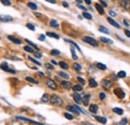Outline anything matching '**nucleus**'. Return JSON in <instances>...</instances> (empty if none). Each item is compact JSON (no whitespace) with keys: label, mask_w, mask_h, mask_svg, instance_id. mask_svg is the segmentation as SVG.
<instances>
[{"label":"nucleus","mask_w":130,"mask_h":125,"mask_svg":"<svg viewBox=\"0 0 130 125\" xmlns=\"http://www.w3.org/2000/svg\"><path fill=\"white\" fill-rule=\"evenodd\" d=\"M107 21H108V22H109V23H110L112 26L116 27V28H118V29H120V27H121V26H120V25H119V24H118V23H117V22L114 20L113 18H111V17H108V18H107Z\"/></svg>","instance_id":"10"},{"label":"nucleus","mask_w":130,"mask_h":125,"mask_svg":"<svg viewBox=\"0 0 130 125\" xmlns=\"http://www.w3.org/2000/svg\"><path fill=\"white\" fill-rule=\"evenodd\" d=\"M112 110H113L114 113H116V114H118V115H122V114H123V109H121V108H118V107H114Z\"/></svg>","instance_id":"20"},{"label":"nucleus","mask_w":130,"mask_h":125,"mask_svg":"<svg viewBox=\"0 0 130 125\" xmlns=\"http://www.w3.org/2000/svg\"><path fill=\"white\" fill-rule=\"evenodd\" d=\"M76 2L78 3V5H80V4H81V3L83 2V1H81V0H78V1H76Z\"/></svg>","instance_id":"59"},{"label":"nucleus","mask_w":130,"mask_h":125,"mask_svg":"<svg viewBox=\"0 0 130 125\" xmlns=\"http://www.w3.org/2000/svg\"><path fill=\"white\" fill-rule=\"evenodd\" d=\"M70 51H71V54H72V58H73L74 60L78 59V56L76 55V52H75V49H74V47H71V48H70Z\"/></svg>","instance_id":"23"},{"label":"nucleus","mask_w":130,"mask_h":125,"mask_svg":"<svg viewBox=\"0 0 130 125\" xmlns=\"http://www.w3.org/2000/svg\"><path fill=\"white\" fill-rule=\"evenodd\" d=\"M46 84H47V86H48L49 88H51V89H54V90L57 89L56 83L53 80H51V79H46Z\"/></svg>","instance_id":"8"},{"label":"nucleus","mask_w":130,"mask_h":125,"mask_svg":"<svg viewBox=\"0 0 130 125\" xmlns=\"http://www.w3.org/2000/svg\"><path fill=\"white\" fill-rule=\"evenodd\" d=\"M105 97H106V94L104 93V92H100V93H99V98H100L101 100H104Z\"/></svg>","instance_id":"45"},{"label":"nucleus","mask_w":130,"mask_h":125,"mask_svg":"<svg viewBox=\"0 0 130 125\" xmlns=\"http://www.w3.org/2000/svg\"><path fill=\"white\" fill-rule=\"evenodd\" d=\"M28 7L31 8L32 10H36V9H37V5H36L35 3H33V2H29V3H28Z\"/></svg>","instance_id":"37"},{"label":"nucleus","mask_w":130,"mask_h":125,"mask_svg":"<svg viewBox=\"0 0 130 125\" xmlns=\"http://www.w3.org/2000/svg\"><path fill=\"white\" fill-rule=\"evenodd\" d=\"M64 116H65V118H67V119H69V120H72V119H73V115H71V114L68 113V112H65Z\"/></svg>","instance_id":"40"},{"label":"nucleus","mask_w":130,"mask_h":125,"mask_svg":"<svg viewBox=\"0 0 130 125\" xmlns=\"http://www.w3.org/2000/svg\"><path fill=\"white\" fill-rule=\"evenodd\" d=\"M123 23H124L127 27H129V23H128V21H127V20H123Z\"/></svg>","instance_id":"52"},{"label":"nucleus","mask_w":130,"mask_h":125,"mask_svg":"<svg viewBox=\"0 0 130 125\" xmlns=\"http://www.w3.org/2000/svg\"><path fill=\"white\" fill-rule=\"evenodd\" d=\"M47 2H49V3H53V4H54V3H56V1H55V0H47Z\"/></svg>","instance_id":"54"},{"label":"nucleus","mask_w":130,"mask_h":125,"mask_svg":"<svg viewBox=\"0 0 130 125\" xmlns=\"http://www.w3.org/2000/svg\"><path fill=\"white\" fill-rule=\"evenodd\" d=\"M49 100H50V97H49L48 94H43L42 95V97H41V101L42 102H48Z\"/></svg>","instance_id":"21"},{"label":"nucleus","mask_w":130,"mask_h":125,"mask_svg":"<svg viewBox=\"0 0 130 125\" xmlns=\"http://www.w3.org/2000/svg\"><path fill=\"white\" fill-rule=\"evenodd\" d=\"M34 14H35V15H36V16H39V17H40V16H41V15H40V14H39V13H36V12H35V13H34Z\"/></svg>","instance_id":"60"},{"label":"nucleus","mask_w":130,"mask_h":125,"mask_svg":"<svg viewBox=\"0 0 130 125\" xmlns=\"http://www.w3.org/2000/svg\"><path fill=\"white\" fill-rule=\"evenodd\" d=\"M89 85H90V87H97L98 83L95 81V79L91 78L89 80Z\"/></svg>","instance_id":"25"},{"label":"nucleus","mask_w":130,"mask_h":125,"mask_svg":"<svg viewBox=\"0 0 130 125\" xmlns=\"http://www.w3.org/2000/svg\"><path fill=\"white\" fill-rule=\"evenodd\" d=\"M96 66H97L98 69H101V70H105L107 67H106V65L105 64H103V63H97L96 64Z\"/></svg>","instance_id":"32"},{"label":"nucleus","mask_w":130,"mask_h":125,"mask_svg":"<svg viewBox=\"0 0 130 125\" xmlns=\"http://www.w3.org/2000/svg\"><path fill=\"white\" fill-rule=\"evenodd\" d=\"M17 119L19 120H22V121H26V122H29L31 124H35V125H44L43 123H40V122H37V121H34V120H31V119H28V118H25V117H21V116H17Z\"/></svg>","instance_id":"4"},{"label":"nucleus","mask_w":130,"mask_h":125,"mask_svg":"<svg viewBox=\"0 0 130 125\" xmlns=\"http://www.w3.org/2000/svg\"><path fill=\"white\" fill-rule=\"evenodd\" d=\"M34 55H35L37 58H41V57H42V54H41L40 52H38V51H35V52H34Z\"/></svg>","instance_id":"46"},{"label":"nucleus","mask_w":130,"mask_h":125,"mask_svg":"<svg viewBox=\"0 0 130 125\" xmlns=\"http://www.w3.org/2000/svg\"><path fill=\"white\" fill-rule=\"evenodd\" d=\"M38 74H39L40 76H44V73H43V72H38Z\"/></svg>","instance_id":"58"},{"label":"nucleus","mask_w":130,"mask_h":125,"mask_svg":"<svg viewBox=\"0 0 130 125\" xmlns=\"http://www.w3.org/2000/svg\"><path fill=\"white\" fill-rule=\"evenodd\" d=\"M8 39L9 40H11L13 43H15V44H20L21 43V41H20V39H17V38H15V37H13V36H8Z\"/></svg>","instance_id":"19"},{"label":"nucleus","mask_w":130,"mask_h":125,"mask_svg":"<svg viewBox=\"0 0 130 125\" xmlns=\"http://www.w3.org/2000/svg\"><path fill=\"white\" fill-rule=\"evenodd\" d=\"M1 3L3 5H6V6H10L11 5V1H9V0H2Z\"/></svg>","instance_id":"41"},{"label":"nucleus","mask_w":130,"mask_h":125,"mask_svg":"<svg viewBox=\"0 0 130 125\" xmlns=\"http://www.w3.org/2000/svg\"><path fill=\"white\" fill-rule=\"evenodd\" d=\"M101 85L104 89H109L111 86H112V82L109 80V79H103L101 81Z\"/></svg>","instance_id":"3"},{"label":"nucleus","mask_w":130,"mask_h":125,"mask_svg":"<svg viewBox=\"0 0 130 125\" xmlns=\"http://www.w3.org/2000/svg\"><path fill=\"white\" fill-rule=\"evenodd\" d=\"M66 109L68 110V111H70V112H72V113H74V114H76V115H78V114L80 113V111L77 109L76 105H75V106H73V105H68V106H66Z\"/></svg>","instance_id":"6"},{"label":"nucleus","mask_w":130,"mask_h":125,"mask_svg":"<svg viewBox=\"0 0 130 125\" xmlns=\"http://www.w3.org/2000/svg\"><path fill=\"white\" fill-rule=\"evenodd\" d=\"M26 81H28V82H30V83H33V84H38V81L37 80H35L34 78L32 77H29V76H27L26 78H25Z\"/></svg>","instance_id":"27"},{"label":"nucleus","mask_w":130,"mask_h":125,"mask_svg":"<svg viewBox=\"0 0 130 125\" xmlns=\"http://www.w3.org/2000/svg\"><path fill=\"white\" fill-rule=\"evenodd\" d=\"M0 68L2 69V70H5V71H7V72H10V73H15V70H12V69H10L9 68V66H8V64L6 62L2 63L1 65H0Z\"/></svg>","instance_id":"7"},{"label":"nucleus","mask_w":130,"mask_h":125,"mask_svg":"<svg viewBox=\"0 0 130 125\" xmlns=\"http://www.w3.org/2000/svg\"><path fill=\"white\" fill-rule=\"evenodd\" d=\"M95 8L97 9V11L99 12V14H101V15H103L104 14V10H103V7L100 5V4H95Z\"/></svg>","instance_id":"18"},{"label":"nucleus","mask_w":130,"mask_h":125,"mask_svg":"<svg viewBox=\"0 0 130 125\" xmlns=\"http://www.w3.org/2000/svg\"><path fill=\"white\" fill-rule=\"evenodd\" d=\"M72 88H73V90H74L75 92H79V91H81V90H82V86H81V85H79V84L74 85Z\"/></svg>","instance_id":"29"},{"label":"nucleus","mask_w":130,"mask_h":125,"mask_svg":"<svg viewBox=\"0 0 130 125\" xmlns=\"http://www.w3.org/2000/svg\"><path fill=\"white\" fill-rule=\"evenodd\" d=\"M77 80H78V81L80 82V84H81V85H85V80L82 78V77L78 76V77H77Z\"/></svg>","instance_id":"44"},{"label":"nucleus","mask_w":130,"mask_h":125,"mask_svg":"<svg viewBox=\"0 0 130 125\" xmlns=\"http://www.w3.org/2000/svg\"><path fill=\"white\" fill-rule=\"evenodd\" d=\"M89 111H90L91 113H96L98 111V106L96 104H91V105L89 106Z\"/></svg>","instance_id":"14"},{"label":"nucleus","mask_w":130,"mask_h":125,"mask_svg":"<svg viewBox=\"0 0 130 125\" xmlns=\"http://www.w3.org/2000/svg\"><path fill=\"white\" fill-rule=\"evenodd\" d=\"M11 59H13V60H20V58H17V57H11Z\"/></svg>","instance_id":"57"},{"label":"nucleus","mask_w":130,"mask_h":125,"mask_svg":"<svg viewBox=\"0 0 130 125\" xmlns=\"http://www.w3.org/2000/svg\"><path fill=\"white\" fill-rule=\"evenodd\" d=\"M63 6H64V7H68V6H69V5H68V3H66V2H63Z\"/></svg>","instance_id":"56"},{"label":"nucleus","mask_w":130,"mask_h":125,"mask_svg":"<svg viewBox=\"0 0 130 125\" xmlns=\"http://www.w3.org/2000/svg\"><path fill=\"white\" fill-rule=\"evenodd\" d=\"M25 41H26L30 46L32 47V48H35V49H37V50H38V46H37L36 44H34L32 41H30V40H28V39H25Z\"/></svg>","instance_id":"35"},{"label":"nucleus","mask_w":130,"mask_h":125,"mask_svg":"<svg viewBox=\"0 0 130 125\" xmlns=\"http://www.w3.org/2000/svg\"><path fill=\"white\" fill-rule=\"evenodd\" d=\"M120 2V4H121V6L123 7V8H125V9H129L130 8V1L128 0H121V1H119Z\"/></svg>","instance_id":"12"},{"label":"nucleus","mask_w":130,"mask_h":125,"mask_svg":"<svg viewBox=\"0 0 130 125\" xmlns=\"http://www.w3.org/2000/svg\"><path fill=\"white\" fill-rule=\"evenodd\" d=\"M84 2H86V4H88V5H90V4H91V1H90V0H85Z\"/></svg>","instance_id":"55"},{"label":"nucleus","mask_w":130,"mask_h":125,"mask_svg":"<svg viewBox=\"0 0 130 125\" xmlns=\"http://www.w3.org/2000/svg\"><path fill=\"white\" fill-rule=\"evenodd\" d=\"M39 40L44 41V40H45V36H44V35H40V36H39Z\"/></svg>","instance_id":"50"},{"label":"nucleus","mask_w":130,"mask_h":125,"mask_svg":"<svg viewBox=\"0 0 130 125\" xmlns=\"http://www.w3.org/2000/svg\"><path fill=\"white\" fill-rule=\"evenodd\" d=\"M100 2H101V4H102L104 7H106V6H107V3H106V1H103V0H102V1H100Z\"/></svg>","instance_id":"51"},{"label":"nucleus","mask_w":130,"mask_h":125,"mask_svg":"<svg viewBox=\"0 0 130 125\" xmlns=\"http://www.w3.org/2000/svg\"><path fill=\"white\" fill-rule=\"evenodd\" d=\"M95 119L99 121V122H101L102 124H106V122H107V119L105 118V117H101V116H95Z\"/></svg>","instance_id":"17"},{"label":"nucleus","mask_w":130,"mask_h":125,"mask_svg":"<svg viewBox=\"0 0 130 125\" xmlns=\"http://www.w3.org/2000/svg\"><path fill=\"white\" fill-rule=\"evenodd\" d=\"M26 26H27V28H28V29H30V30H32V31L35 30V27L33 26L31 23H27V24H26Z\"/></svg>","instance_id":"43"},{"label":"nucleus","mask_w":130,"mask_h":125,"mask_svg":"<svg viewBox=\"0 0 130 125\" xmlns=\"http://www.w3.org/2000/svg\"><path fill=\"white\" fill-rule=\"evenodd\" d=\"M46 35L49 36V37H53V38H55V39H59V35H57V34L54 33V32H47Z\"/></svg>","instance_id":"24"},{"label":"nucleus","mask_w":130,"mask_h":125,"mask_svg":"<svg viewBox=\"0 0 130 125\" xmlns=\"http://www.w3.org/2000/svg\"><path fill=\"white\" fill-rule=\"evenodd\" d=\"M49 101L51 102V104L56 105V106H62V105H63L62 99H61L58 95H55V94H53V95L50 96V100H49Z\"/></svg>","instance_id":"1"},{"label":"nucleus","mask_w":130,"mask_h":125,"mask_svg":"<svg viewBox=\"0 0 130 125\" xmlns=\"http://www.w3.org/2000/svg\"><path fill=\"white\" fill-rule=\"evenodd\" d=\"M82 40H83L84 42H86V43H88V44L92 45V46H98L97 41H96L94 38H92V37L85 36V37H83V38H82Z\"/></svg>","instance_id":"2"},{"label":"nucleus","mask_w":130,"mask_h":125,"mask_svg":"<svg viewBox=\"0 0 130 125\" xmlns=\"http://www.w3.org/2000/svg\"><path fill=\"white\" fill-rule=\"evenodd\" d=\"M60 83H61V85H62L64 88H66V89H69V88L71 87V83H70L69 81H65V80H63V81H61Z\"/></svg>","instance_id":"16"},{"label":"nucleus","mask_w":130,"mask_h":125,"mask_svg":"<svg viewBox=\"0 0 130 125\" xmlns=\"http://www.w3.org/2000/svg\"><path fill=\"white\" fill-rule=\"evenodd\" d=\"M100 40L104 43H107V44H112L113 43L112 39H109V38H106V37H100Z\"/></svg>","instance_id":"15"},{"label":"nucleus","mask_w":130,"mask_h":125,"mask_svg":"<svg viewBox=\"0 0 130 125\" xmlns=\"http://www.w3.org/2000/svg\"><path fill=\"white\" fill-rule=\"evenodd\" d=\"M24 50L26 52H29V53H34V50H33V48L31 46H25L24 47Z\"/></svg>","instance_id":"39"},{"label":"nucleus","mask_w":130,"mask_h":125,"mask_svg":"<svg viewBox=\"0 0 130 125\" xmlns=\"http://www.w3.org/2000/svg\"><path fill=\"white\" fill-rule=\"evenodd\" d=\"M83 17H85V18H86V19H88V20H91V19H92V15H91L90 13L86 12V11H84V12H83Z\"/></svg>","instance_id":"36"},{"label":"nucleus","mask_w":130,"mask_h":125,"mask_svg":"<svg viewBox=\"0 0 130 125\" xmlns=\"http://www.w3.org/2000/svg\"><path fill=\"white\" fill-rule=\"evenodd\" d=\"M65 41H66V42H69L70 44H72V45H73V46L75 47V48H77V50H79V51L81 52V50H80V47L78 46V45H77V44H76L75 42H73L72 40H68V39H65Z\"/></svg>","instance_id":"30"},{"label":"nucleus","mask_w":130,"mask_h":125,"mask_svg":"<svg viewBox=\"0 0 130 125\" xmlns=\"http://www.w3.org/2000/svg\"><path fill=\"white\" fill-rule=\"evenodd\" d=\"M50 26L53 27V28H57V27L59 26V24H58V22H57L55 19H53V20L50 21Z\"/></svg>","instance_id":"22"},{"label":"nucleus","mask_w":130,"mask_h":125,"mask_svg":"<svg viewBox=\"0 0 130 125\" xmlns=\"http://www.w3.org/2000/svg\"><path fill=\"white\" fill-rule=\"evenodd\" d=\"M124 34H125L127 37H129V38H130V30H128V29H125V30H124Z\"/></svg>","instance_id":"49"},{"label":"nucleus","mask_w":130,"mask_h":125,"mask_svg":"<svg viewBox=\"0 0 130 125\" xmlns=\"http://www.w3.org/2000/svg\"><path fill=\"white\" fill-rule=\"evenodd\" d=\"M59 76H61V77H63V78H65V79H69V75L67 74V73H65V72H63V71H60L59 73Z\"/></svg>","instance_id":"38"},{"label":"nucleus","mask_w":130,"mask_h":125,"mask_svg":"<svg viewBox=\"0 0 130 125\" xmlns=\"http://www.w3.org/2000/svg\"><path fill=\"white\" fill-rule=\"evenodd\" d=\"M120 125H126L127 124V119L126 118H123L121 121H120V123H119Z\"/></svg>","instance_id":"47"},{"label":"nucleus","mask_w":130,"mask_h":125,"mask_svg":"<svg viewBox=\"0 0 130 125\" xmlns=\"http://www.w3.org/2000/svg\"><path fill=\"white\" fill-rule=\"evenodd\" d=\"M109 13H110V15H111V16L116 15V14H115V12H114V11H112V10H110V11H109Z\"/></svg>","instance_id":"53"},{"label":"nucleus","mask_w":130,"mask_h":125,"mask_svg":"<svg viewBox=\"0 0 130 125\" xmlns=\"http://www.w3.org/2000/svg\"><path fill=\"white\" fill-rule=\"evenodd\" d=\"M59 66L62 68V69H68L69 68V66H68V64L64 61H61V62H59Z\"/></svg>","instance_id":"31"},{"label":"nucleus","mask_w":130,"mask_h":125,"mask_svg":"<svg viewBox=\"0 0 130 125\" xmlns=\"http://www.w3.org/2000/svg\"><path fill=\"white\" fill-rule=\"evenodd\" d=\"M89 100H90V95L89 94H84L82 97V102L84 105H88L89 104Z\"/></svg>","instance_id":"11"},{"label":"nucleus","mask_w":130,"mask_h":125,"mask_svg":"<svg viewBox=\"0 0 130 125\" xmlns=\"http://www.w3.org/2000/svg\"><path fill=\"white\" fill-rule=\"evenodd\" d=\"M117 77H119V78H125L126 77V72L125 71H119L118 73H117Z\"/></svg>","instance_id":"28"},{"label":"nucleus","mask_w":130,"mask_h":125,"mask_svg":"<svg viewBox=\"0 0 130 125\" xmlns=\"http://www.w3.org/2000/svg\"><path fill=\"white\" fill-rule=\"evenodd\" d=\"M98 30L100 32H102V33H105V34H109V30L106 28V27H104V26H100L99 28H98Z\"/></svg>","instance_id":"26"},{"label":"nucleus","mask_w":130,"mask_h":125,"mask_svg":"<svg viewBox=\"0 0 130 125\" xmlns=\"http://www.w3.org/2000/svg\"><path fill=\"white\" fill-rule=\"evenodd\" d=\"M114 94H115L118 98H120V99H123V98L125 97V92H124L121 88H116V89H114Z\"/></svg>","instance_id":"5"},{"label":"nucleus","mask_w":130,"mask_h":125,"mask_svg":"<svg viewBox=\"0 0 130 125\" xmlns=\"http://www.w3.org/2000/svg\"><path fill=\"white\" fill-rule=\"evenodd\" d=\"M50 53H51V55H54V56H58V55H60V51L57 50V49H52Z\"/></svg>","instance_id":"34"},{"label":"nucleus","mask_w":130,"mask_h":125,"mask_svg":"<svg viewBox=\"0 0 130 125\" xmlns=\"http://www.w3.org/2000/svg\"><path fill=\"white\" fill-rule=\"evenodd\" d=\"M45 66H46V68H47V69H50V70H53V68H54V67H53L51 64H49V63H46V64H45Z\"/></svg>","instance_id":"48"},{"label":"nucleus","mask_w":130,"mask_h":125,"mask_svg":"<svg viewBox=\"0 0 130 125\" xmlns=\"http://www.w3.org/2000/svg\"><path fill=\"white\" fill-rule=\"evenodd\" d=\"M28 58H29V60H30V61H32L33 63H35V64H37V65H39V66L41 65V63L39 62V61H37L36 59H34L33 57H28Z\"/></svg>","instance_id":"42"},{"label":"nucleus","mask_w":130,"mask_h":125,"mask_svg":"<svg viewBox=\"0 0 130 125\" xmlns=\"http://www.w3.org/2000/svg\"><path fill=\"white\" fill-rule=\"evenodd\" d=\"M12 20H13V18L10 15H0V21H2V22H10Z\"/></svg>","instance_id":"9"},{"label":"nucleus","mask_w":130,"mask_h":125,"mask_svg":"<svg viewBox=\"0 0 130 125\" xmlns=\"http://www.w3.org/2000/svg\"><path fill=\"white\" fill-rule=\"evenodd\" d=\"M73 67H74V69H75L76 71H81V69H82L81 65H80L79 63H74V64H73Z\"/></svg>","instance_id":"33"},{"label":"nucleus","mask_w":130,"mask_h":125,"mask_svg":"<svg viewBox=\"0 0 130 125\" xmlns=\"http://www.w3.org/2000/svg\"><path fill=\"white\" fill-rule=\"evenodd\" d=\"M73 99H74V101H75L77 104H79V103H81L82 102L81 96H80L78 93H74V95H73Z\"/></svg>","instance_id":"13"}]
</instances>
